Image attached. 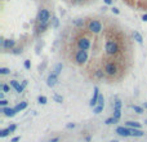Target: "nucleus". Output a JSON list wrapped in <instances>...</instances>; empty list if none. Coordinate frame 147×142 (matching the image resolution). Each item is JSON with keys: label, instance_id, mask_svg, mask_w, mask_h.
<instances>
[{"label": "nucleus", "instance_id": "obj_13", "mask_svg": "<svg viewBox=\"0 0 147 142\" xmlns=\"http://www.w3.org/2000/svg\"><path fill=\"white\" fill-rule=\"evenodd\" d=\"M1 112L8 118H13L17 114V111L14 110V107H1Z\"/></svg>", "mask_w": 147, "mask_h": 142}, {"label": "nucleus", "instance_id": "obj_3", "mask_svg": "<svg viewBox=\"0 0 147 142\" xmlns=\"http://www.w3.org/2000/svg\"><path fill=\"white\" fill-rule=\"evenodd\" d=\"M36 20H38V23H49V20H50L49 11L48 9H40Z\"/></svg>", "mask_w": 147, "mask_h": 142}, {"label": "nucleus", "instance_id": "obj_47", "mask_svg": "<svg viewBox=\"0 0 147 142\" xmlns=\"http://www.w3.org/2000/svg\"><path fill=\"white\" fill-rule=\"evenodd\" d=\"M76 1H84V0H76Z\"/></svg>", "mask_w": 147, "mask_h": 142}, {"label": "nucleus", "instance_id": "obj_20", "mask_svg": "<svg viewBox=\"0 0 147 142\" xmlns=\"http://www.w3.org/2000/svg\"><path fill=\"white\" fill-rule=\"evenodd\" d=\"M9 133H12V132L9 131V128L1 129V131H0V138H5L7 136H9Z\"/></svg>", "mask_w": 147, "mask_h": 142}, {"label": "nucleus", "instance_id": "obj_35", "mask_svg": "<svg viewBox=\"0 0 147 142\" xmlns=\"http://www.w3.org/2000/svg\"><path fill=\"white\" fill-rule=\"evenodd\" d=\"M21 139V137L20 136H16V137H13V138H12V141L11 142H18Z\"/></svg>", "mask_w": 147, "mask_h": 142}, {"label": "nucleus", "instance_id": "obj_46", "mask_svg": "<svg viewBox=\"0 0 147 142\" xmlns=\"http://www.w3.org/2000/svg\"><path fill=\"white\" fill-rule=\"evenodd\" d=\"M144 124H147V119H146V120H144Z\"/></svg>", "mask_w": 147, "mask_h": 142}, {"label": "nucleus", "instance_id": "obj_42", "mask_svg": "<svg viewBox=\"0 0 147 142\" xmlns=\"http://www.w3.org/2000/svg\"><path fill=\"white\" fill-rule=\"evenodd\" d=\"M0 100H4V92L0 93Z\"/></svg>", "mask_w": 147, "mask_h": 142}, {"label": "nucleus", "instance_id": "obj_1", "mask_svg": "<svg viewBox=\"0 0 147 142\" xmlns=\"http://www.w3.org/2000/svg\"><path fill=\"white\" fill-rule=\"evenodd\" d=\"M105 50L107 56H116L120 50V47L117 44V42H115V40H107L105 45Z\"/></svg>", "mask_w": 147, "mask_h": 142}, {"label": "nucleus", "instance_id": "obj_21", "mask_svg": "<svg viewBox=\"0 0 147 142\" xmlns=\"http://www.w3.org/2000/svg\"><path fill=\"white\" fill-rule=\"evenodd\" d=\"M48 27V23H39V26H38V34H40V32H44L45 31V28Z\"/></svg>", "mask_w": 147, "mask_h": 142}, {"label": "nucleus", "instance_id": "obj_40", "mask_svg": "<svg viewBox=\"0 0 147 142\" xmlns=\"http://www.w3.org/2000/svg\"><path fill=\"white\" fill-rule=\"evenodd\" d=\"M142 21H143V22H147V14H143V16H142Z\"/></svg>", "mask_w": 147, "mask_h": 142}, {"label": "nucleus", "instance_id": "obj_16", "mask_svg": "<svg viewBox=\"0 0 147 142\" xmlns=\"http://www.w3.org/2000/svg\"><path fill=\"white\" fill-rule=\"evenodd\" d=\"M125 127H128V128H139V129H141V123L129 120V122L125 123Z\"/></svg>", "mask_w": 147, "mask_h": 142}, {"label": "nucleus", "instance_id": "obj_45", "mask_svg": "<svg viewBox=\"0 0 147 142\" xmlns=\"http://www.w3.org/2000/svg\"><path fill=\"white\" fill-rule=\"evenodd\" d=\"M111 142H119V141H117V139H112Z\"/></svg>", "mask_w": 147, "mask_h": 142}, {"label": "nucleus", "instance_id": "obj_10", "mask_svg": "<svg viewBox=\"0 0 147 142\" xmlns=\"http://www.w3.org/2000/svg\"><path fill=\"white\" fill-rule=\"evenodd\" d=\"M1 45H3L4 49L13 50L16 48V42L12 39H1Z\"/></svg>", "mask_w": 147, "mask_h": 142}, {"label": "nucleus", "instance_id": "obj_2", "mask_svg": "<svg viewBox=\"0 0 147 142\" xmlns=\"http://www.w3.org/2000/svg\"><path fill=\"white\" fill-rule=\"evenodd\" d=\"M89 56H88V50H81L79 49L78 52L75 53V62L78 65H85L86 61H88Z\"/></svg>", "mask_w": 147, "mask_h": 142}, {"label": "nucleus", "instance_id": "obj_14", "mask_svg": "<svg viewBox=\"0 0 147 142\" xmlns=\"http://www.w3.org/2000/svg\"><path fill=\"white\" fill-rule=\"evenodd\" d=\"M11 87L16 89V92H17V93H22V92H23V89H25V87L21 85V84L18 83L17 80H11Z\"/></svg>", "mask_w": 147, "mask_h": 142}, {"label": "nucleus", "instance_id": "obj_8", "mask_svg": "<svg viewBox=\"0 0 147 142\" xmlns=\"http://www.w3.org/2000/svg\"><path fill=\"white\" fill-rule=\"evenodd\" d=\"M100 89H98V87H94V90H93V97H92L90 102H89V106L90 107H96L98 103V100H100Z\"/></svg>", "mask_w": 147, "mask_h": 142}, {"label": "nucleus", "instance_id": "obj_19", "mask_svg": "<svg viewBox=\"0 0 147 142\" xmlns=\"http://www.w3.org/2000/svg\"><path fill=\"white\" fill-rule=\"evenodd\" d=\"M62 69H63V65H62V63H57V65H56V67H54V70H53V74L58 76L59 74H61Z\"/></svg>", "mask_w": 147, "mask_h": 142}, {"label": "nucleus", "instance_id": "obj_33", "mask_svg": "<svg viewBox=\"0 0 147 142\" xmlns=\"http://www.w3.org/2000/svg\"><path fill=\"white\" fill-rule=\"evenodd\" d=\"M0 106H1V107H7V106H8V101L7 100H0Z\"/></svg>", "mask_w": 147, "mask_h": 142}, {"label": "nucleus", "instance_id": "obj_27", "mask_svg": "<svg viewBox=\"0 0 147 142\" xmlns=\"http://www.w3.org/2000/svg\"><path fill=\"white\" fill-rule=\"evenodd\" d=\"M53 100L56 101L57 103H62V102H63V97L59 96V94H54V96H53Z\"/></svg>", "mask_w": 147, "mask_h": 142}, {"label": "nucleus", "instance_id": "obj_12", "mask_svg": "<svg viewBox=\"0 0 147 142\" xmlns=\"http://www.w3.org/2000/svg\"><path fill=\"white\" fill-rule=\"evenodd\" d=\"M57 81H58V76L54 75V74L52 73L49 76H48V79H47V85L49 87V88H53V87L57 84Z\"/></svg>", "mask_w": 147, "mask_h": 142}, {"label": "nucleus", "instance_id": "obj_32", "mask_svg": "<svg viewBox=\"0 0 147 142\" xmlns=\"http://www.w3.org/2000/svg\"><path fill=\"white\" fill-rule=\"evenodd\" d=\"M12 52H13V54H21L22 53V48H14Z\"/></svg>", "mask_w": 147, "mask_h": 142}, {"label": "nucleus", "instance_id": "obj_4", "mask_svg": "<svg viewBox=\"0 0 147 142\" xmlns=\"http://www.w3.org/2000/svg\"><path fill=\"white\" fill-rule=\"evenodd\" d=\"M88 30L93 34H100L102 31V23L98 20H90L88 23Z\"/></svg>", "mask_w": 147, "mask_h": 142}, {"label": "nucleus", "instance_id": "obj_15", "mask_svg": "<svg viewBox=\"0 0 147 142\" xmlns=\"http://www.w3.org/2000/svg\"><path fill=\"white\" fill-rule=\"evenodd\" d=\"M131 131V134L133 137H143L144 136V132H142L139 128H129Z\"/></svg>", "mask_w": 147, "mask_h": 142}, {"label": "nucleus", "instance_id": "obj_28", "mask_svg": "<svg viewBox=\"0 0 147 142\" xmlns=\"http://www.w3.org/2000/svg\"><path fill=\"white\" fill-rule=\"evenodd\" d=\"M1 89H3L4 93H8V92H11V85H8V84H3V85H1Z\"/></svg>", "mask_w": 147, "mask_h": 142}, {"label": "nucleus", "instance_id": "obj_7", "mask_svg": "<svg viewBox=\"0 0 147 142\" xmlns=\"http://www.w3.org/2000/svg\"><path fill=\"white\" fill-rule=\"evenodd\" d=\"M121 106H123V102L120 100H116L114 102V115L112 116L119 122L120 118H121Z\"/></svg>", "mask_w": 147, "mask_h": 142}, {"label": "nucleus", "instance_id": "obj_29", "mask_svg": "<svg viewBox=\"0 0 147 142\" xmlns=\"http://www.w3.org/2000/svg\"><path fill=\"white\" fill-rule=\"evenodd\" d=\"M59 26V20L57 17H53V27H58Z\"/></svg>", "mask_w": 147, "mask_h": 142}, {"label": "nucleus", "instance_id": "obj_38", "mask_svg": "<svg viewBox=\"0 0 147 142\" xmlns=\"http://www.w3.org/2000/svg\"><path fill=\"white\" fill-rule=\"evenodd\" d=\"M49 142H59V137H54V138H52Z\"/></svg>", "mask_w": 147, "mask_h": 142}, {"label": "nucleus", "instance_id": "obj_18", "mask_svg": "<svg viewBox=\"0 0 147 142\" xmlns=\"http://www.w3.org/2000/svg\"><path fill=\"white\" fill-rule=\"evenodd\" d=\"M133 38L137 43H139V44H142V42H143V38H142V35L138 32V31H134L133 32Z\"/></svg>", "mask_w": 147, "mask_h": 142}, {"label": "nucleus", "instance_id": "obj_24", "mask_svg": "<svg viewBox=\"0 0 147 142\" xmlns=\"http://www.w3.org/2000/svg\"><path fill=\"white\" fill-rule=\"evenodd\" d=\"M116 123H117V120L115 119L114 116L108 118V119H106V120H105V124H107V125H111V124H116Z\"/></svg>", "mask_w": 147, "mask_h": 142}, {"label": "nucleus", "instance_id": "obj_11", "mask_svg": "<svg viewBox=\"0 0 147 142\" xmlns=\"http://www.w3.org/2000/svg\"><path fill=\"white\" fill-rule=\"evenodd\" d=\"M116 132L119 136H121V137H124V138H127V137H131L132 134H131V131H129V128L128 127H125V125H123V127H117L116 128Z\"/></svg>", "mask_w": 147, "mask_h": 142}, {"label": "nucleus", "instance_id": "obj_30", "mask_svg": "<svg viewBox=\"0 0 147 142\" xmlns=\"http://www.w3.org/2000/svg\"><path fill=\"white\" fill-rule=\"evenodd\" d=\"M23 66H25L26 70H30L31 69V61H30V59H26L25 63H23Z\"/></svg>", "mask_w": 147, "mask_h": 142}, {"label": "nucleus", "instance_id": "obj_23", "mask_svg": "<svg viewBox=\"0 0 147 142\" xmlns=\"http://www.w3.org/2000/svg\"><path fill=\"white\" fill-rule=\"evenodd\" d=\"M94 75H96V78H98V79H103V76L106 75V73L103 71V70H101V69H98L97 71L94 73Z\"/></svg>", "mask_w": 147, "mask_h": 142}, {"label": "nucleus", "instance_id": "obj_36", "mask_svg": "<svg viewBox=\"0 0 147 142\" xmlns=\"http://www.w3.org/2000/svg\"><path fill=\"white\" fill-rule=\"evenodd\" d=\"M66 127H67L69 129H72V128H75V124H74V123H69Z\"/></svg>", "mask_w": 147, "mask_h": 142}, {"label": "nucleus", "instance_id": "obj_9", "mask_svg": "<svg viewBox=\"0 0 147 142\" xmlns=\"http://www.w3.org/2000/svg\"><path fill=\"white\" fill-rule=\"evenodd\" d=\"M103 109H105V98H103V96H100L97 106L93 107V112H94V114H101V112L103 111Z\"/></svg>", "mask_w": 147, "mask_h": 142}, {"label": "nucleus", "instance_id": "obj_6", "mask_svg": "<svg viewBox=\"0 0 147 142\" xmlns=\"http://www.w3.org/2000/svg\"><path fill=\"white\" fill-rule=\"evenodd\" d=\"M92 43H90V39L86 36H83V38H79L78 39V48L81 50H88L90 48Z\"/></svg>", "mask_w": 147, "mask_h": 142}, {"label": "nucleus", "instance_id": "obj_25", "mask_svg": "<svg viewBox=\"0 0 147 142\" xmlns=\"http://www.w3.org/2000/svg\"><path fill=\"white\" fill-rule=\"evenodd\" d=\"M38 102H39L40 105H45V103L48 102V98L45 97V96H39V97H38Z\"/></svg>", "mask_w": 147, "mask_h": 142}, {"label": "nucleus", "instance_id": "obj_22", "mask_svg": "<svg viewBox=\"0 0 147 142\" xmlns=\"http://www.w3.org/2000/svg\"><path fill=\"white\" fill-rule=\"evenodd\" d=\"M132 109L134 110V112H136V114H143V107H141V106H137V105H133L132 106Z\"/></svg>", "mask_w": 147, "mask_h": 142}, {"label": "nucleus", "instance_id": "obj_17", "mask_svg": "<svg viewBox=\"0 0 147 142\" xmlns=\"http://www.w3.org/2000/svg\"><path fill=\"white\" fill-rule=\"evenodd\" d=\"M26 107H27V102H25V101H22V102H20L17 106H14V110H16L17 112H21L22 110H25Z\"/></svg>", "mask_w": 147, "mask_h": 142}, {"label": "nucleus", "instance_id": "obj_41", "mask_svg": "<svg viewBox=\"0 0 147 142\" xmlns=\"http://www.w3.org/2000/svg\"><path fill=\"white\" fill-rule=\"evenodd\" d=\"M90 139H92L90 136H86V137H85V141H86V142H90Z\"/></svg>", "mask_w": 147, "mask_h": 142}, {"label": "nucleus", "instance_id": "obj_26", "mask_svg": "<svg viewBox=\"0 0 147 142\" xmlns=\"http://www.w3.org/2000/svg\"><path fill=\"white\" fill-rule=\"evenodd\" d=\"M11 74V70L8 67H0V75H8Z\"/></svg>", "mask_w": 147, "mask_h": 142}, {"label": "nucleus", "instance_id": "obj_44", "mask_svg": "<svg viewBox=\"0 0 147 142\" xmlns=\"http://www.w3.org/2000/svg\"><path fill=\"white\" fill-rule=\"evenodd\" d=\"M143 109H146V110H147V102H144V103H143Z\"/></svg>", "mask_w": 147, "mask_h": 142}, {"label": "nucleus", "instance_id": "obj_34", "mask_svg": "<svg viewBox=\"0 0 147 142\" xmlns=\"http://www.w3.org/2000/svg\"><path fill=\"white\" fill-rule=\"evenodd\" d=\"M8 128H9V131H11L12 133H13V132H14V131H16V129H17V125H16V124H11V125L8 127Z\"/></svg>", "mask_w": 147, "mask_h": 142}, {"label": "nucleus", "instance_id": "obj_5", "mask_svg": "<svg viewBox=\"0 0 147 142\" xmlns=\"http://www.w3.org/2000/svg\"><path fill=\"white\" fill-rule=\"evenodd\" d=\"M117 71H119V69H117V65L115 63V62H107V63H106V66H105L106 75L115 76L117 74Z\"/></svg>", "mask_w": 147, "mask_h": 142}, {"label": "nucleus", "instance_id": "obj_43", "mask_svg": "<svg viewBox=\"0 0 147 142\" xmlns=\"http://www.w3.org/2000/svg\"><path fill=\"white\" fill-rule=\"evenodd\" d=\"M22 85H23V87H26V85H27V80H23V83H22Z\"/></svg>", "mask_w": 147, "mask_h": 142}, {"label": "nucleus", "instance_id": "obj_39", "mask_svg": "<svg viewBox=\"0 0 147 142\" xmlns=\"http://www.w3.org/2000/svg\"><path fill=\"white\" fill-rule=\"evenodd\" d=\"M105 1V4H107V5H111L112 4V0H103Z\"/></svg>", "mask_w": 147, "mask_h": 142}, {"label": "nucleus", "instance_id": "obj_31", "mask_svg": "<svg viewBox=\"0 0 147 142\" xmlns=\"http://www.w3.org/2000/svg\"><path fill=\"white\" fill-rule=\"evenodd\" d=\"M74 23H75L78 27H83V26H84V21L83 20H78V21H75Z\"/></svg>", "mask_w": 147, "mask_h": 142}, {"label": "nucleus", "instance_id": "obj_37", "mask_svg": "<svg viewBox=\"0 0 147 142\" xmlns=\"http://www.w3.org/2000/svg\"><path fill=\"white\" fill-rule=\"evenodd\" d=\"M111 11H112V13H115V14H119V13H120V11H119L117 8H115V7L111 9Z\"/></svg>", "mask_w": 147, "mask_h": 142}]
</instances>
